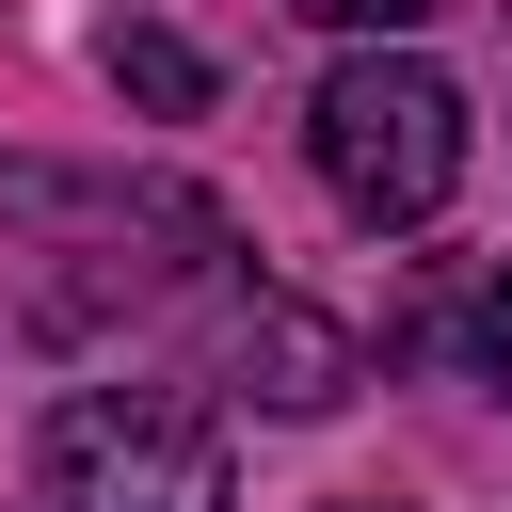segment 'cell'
I'll list each match as a JSON object with an SVG mask.
<instances>
[{
	"mask_svg": "<svg viewBox=\"0 0 512 512\" xmlns=\"http://www.w3.org/2000/svg\"><path fill=\"white\" fill-rule=\"evenodd\" d=\"M304 160H320V192L352 224H432L464 192V96H448V64H416L400 32H368L304 96Z\"/></svg>",
	"mask_w": 512,
	"mask_h": 512,
	"instance_id": "1",
	"label": "cell"
},
{
	"mask_svg": "<svg viewBox=\"0 0 512 512\" xmlns=\"http://www.w3.org/2000/svg\"><path fill=\"white\" fill-rule=\"evenodd\" d=\"M32 496H48V512H240L224 432H208L176 384H80V400H48Z\"/></svg>",
	"mask_w": 512,
	"mask_h": 512,
	"instance_id": "2",
	"label": "cell"
},
{
	"mask_svg": "<svg viewBox=\"0 0 512 512\" xmlns=\"http://www.w3.org/2000/svg\"><path fill=\"white\" fill-rule=\"evenodd\" d=\"M224 352H240V400H272V416H336V400H352V368H368V352H352L320 304H288V288H256Z\"/></svg>",
	"mask_w": 512,
	"mask_h": 512,
	"instance_id": "3",
	"label": "cell"
},
{
	"mask_svg": "<svg viewBox=\"0 0 512 512\" xmlns=\"http://www.w3.org/2000/svg\"><path fill=\"white\" fill-rule=\"evenodd\" d=\"M96 64H112V96H144L160 128H192V112H208V48H192V32H160V16H112V48H96Z\"/></svg>",
	"mask_w": 512,
	"mask_h": 512,
	"instance_id": "4",
	"label": "cell"
},
{
	"mask_svg": "<svg viewBox=\"0 0 512 512\" xmlns=\"http://www.w3.org/2000/svg\"><path fill=\"white\" fill-rule=\"evenodd\" d=\"M288 16H320V32H352V48H368V32H432L448 0H288Z\"/></svg>",
	"mask_w": 512,
	"mask_h": 512,
	"instance_id": "5",
	"label": "cell"
},
{
	"mask_svg": "<svg viewBox=\"0 0 512 512\" xmlns=\"http://www.w3.org/2000/svg\"><path fill=\"white\" fill-rule=\"evenodd\" d=\"M464 352H480V384H496V400H512V272H496V288H480V304H464Z\"/></svg>",
	"mask_w": 512,
	"mask_h": 512,
	"instance_id": "6",
	"label": "cell"
},
{
	"mask_svg": "<svg viewBox=\"0 0 512 512\" xmlns=\"http://www.w3.org/2000/svg\"><path fill=\"white\" fill-rule=\"evenodd\" d=\"M320 512H400V496H320Z\"/></svg>",
	"mask_w": 512,
	"mask_h": 512,
	"instance_id": "7",
	"label": "cell"
}]
</instances>
